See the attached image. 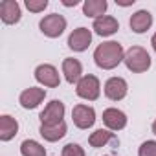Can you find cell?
<instances>
[{
	"mask_svg": "<svg viewBox=\"0 0 156 156\" xmlns=\"http://www.w3.org/2000/svg\"><path fill=\"white\" fill-rule=\"evenodd\" d=\"M44 98H46V90H44V88L30 87V88H26V90L20 92V96H19V103H20L22 108H26V110H33V108H37V107L44 101Z\"/></svg>",
	"mask_w": 156,
	"mask_h": 156,
	"instance_id": "10",
	"label": "cell"
},
{
	"mask_svg": "<svg viewBox=\"0 0 156 156\" xmlns=\"http://www.w3.org/2000/svg\"><path fill=\"white\" fill-rule=\"evenodd\" d=\"M152 132H154V134H156V119H154V121H152Z\"/></svg>",
	"mask_w": 156,
	"mask_h": 156,
	"instance_id": "27",
	"label": "cell"
},
{
	"mask_svg": "<svg viewBox=\"0 0 156 156\" xmlns=\"http://www.w3.org/2000/svg\"><path fill=\"white\" fill-rule=\"evenodd\" d=\"M88 143L94 149H101V147H107L108 143L119 145V140L116 138V134L112 130H108V129H98L96 132H92L88 136Z\"/></svg>",
	"mask_w": 156,
	"mask_h": 156,
	"instance_id": "16",
	"label": "cell"
},
{
	"mask_svg": "<svg viewBox=\"0 0 156 156\" xmlns=\"http://www.w3.org/2000/svg\"><path fill=\"white\" fill-rule=\"evenodd\" d=\"M77 4H79V0H62V6L66 8H75Z\"/></svg>",
	"mask_w": 156,
	"mask_h": 156,
	"instance_id": "24",
	"label": "cell"
},
{
	"mask_svg": "<svg viewBox=\"0 0 156 156\" xmlns=\"http://www.w3.org/2000/svg\"><path fill=\"white\" fill-rule=\"evenodd\" d=\"M20 154L22 156H46V149L35 140H24L20 143Z\"/></svg>",
	"mask_w": 156,
	"mask_h": 156,
	"instance_id": "20",
	"label": "cell"
},
{
	"mask_svg": "<svg viewBox=\"0 0 156 156\" xmlns=\"http://www.w3.org/2000/svg\"><path fill=\"white\" fill-rule=\"evenodd\" d=\"M107 8H108L107 0H85L83 2V15L96 20V19L105 15Z\"/></svg>",
	"mask_w": 156,
	"mask_h": 156,
	"instance_id": "18",
	"label": "cell"
},
{
	"mask_svg": "<svg viewBox=\"0 0 156 156\" xmlns=\"http://www.w3.org/2000/svg\"><path fill=\"white\" fill-rule=\"evenodd\" d=\"M19 134V121L9 114L0 116V141H9Z\"/></svg>",
	"mask_w": 156,
	"mask_h": 156,
	"instance_id": "17",
	"label": "cell"
},
{
	"mask_svg": "<svg viewBox=\"0 0 156 156\" xmlns=\"http://www.w3.org/2000/svg\"><path fill=\"white\" fill-rule=\"evenodd\" d=\"M129 26H130V30H132L134 33H138V35L145 33V31L151 30V26H152V15H151V11L140 9V11L132 13L130 20H129Z\"/></svg>",
	"mask_w": 156,
	"mask_h": 156,
	"instance_id": "15",
	"label": "cell"
},
{
	"mask_svg": "<svg viewBox=\"0 0 156 156\" xmlns=\"http://www.w3.org/2000/svg\"><path fill=\"white\" fill-rule=\"evenodd\" d=\"M125 66L132 72V73H143L151 68L152 61H151V55L145 48L141 46H130L127 51H125Z\"/></svg>",
	"mask_w": 156,
	"mask_h": 156,
	"instance_id": "2",
	"label": "cell"
},
{
	"mask_svg": "<svg viewBox=\"0 0 156 156\" xmlns=\"http://www.w3.org/2000/svg\"><path fill=\"white\" fill-rule=\"evenodd\" d=\"M92 30L99 37H110V35H114L119 30V22H118V19H114L110 15H103V17L94 20Z\"/></svg>",
	"mask_w": 156,
	"mask_h": 156,
	"instance_id": "14",
	"label": "cell"
},
{
	"mask_svg": "<svg viewBox=\"0 0 156 156\" xmlns=\"http://www.w3.org/2000/svg\"><path fill=\"white\" fill-rule=\"evenodd\" d=\"M138 156H156V140H147L140 145Z\"/></svg>",
	"mask_w": 156,
	"mask_h": 156,
	"instance_id": "22",
	"label": "cell"
},
{
	"mask_svg": "<svg viewBox=\"0 0 156 156\" xmlns=\"http://www.w3.org/2000/svg\"><path fill=\"white\" fill-rule=\"evenodd\" d=\"M103 90H105V96L110 101H121L129 94V85H127V81L123 79V77L116 75V77H108L105 87H103Z\"/></svg>",
	"mask_w": 156,
	"mask_h": 156,
	"instance_id": "8",
	"label": "cell"
},
{
	"mask_svg": "<svg viewBox=\"0 0 156 156\" xmlns=\"http://www.w3.org/2000/svg\"><path fill=\"white\" fill-rule=\"evenodd\" d=\"M35 79L46 88H57L61 85L59 72L53 64H39L35 68Z\"/></svg>",
	"mask_w": 156,
	"mask_h": 156,
	"instance_id": "7",
	"label": "cell"
},
{
	"mask_svg": "<svg viewBox=\"0 0 156 156\" xmlns=\"http://www.w3.org/2000/svg\"><path fill=\"white\" fill-rule=\"evenodd\" d=\"M64 112H66V108H64V103L62 101H59V99H53V101H50L46 107H44V110L41 112V116H39V119H41V125H44V127H53V125H59V123H62L64 119Z\"/></svg>",
	"mask_w": 156,
	"mask_h": 156,
	"instance_id": "5",
	"label": "cell"
},
{
	"mask_svg": "<svg viewBox=\"0 0 156 156\" xmlns=\"http://www.w3.org/2000/svg\"><path fill=\"white\" fill-rule=\"evenodd\" d=\"M61 156H87L85 149L79 143H66L62 147V154Z\"/></svg>",
	"mask_w": 156,
	"mask_h": 156,
	"instance_id": "21",
	"label": "cell"
},
{
	"mask_svg": "<svg viewBox=\"0 0 156 156\" xmlns=\"http://www.w3.org/2000/svg\"><path fill=\"white\" fill-rule=\"evenodd\" d=\"M94 61L101 70H114L125 61V50L118 41L101 42L94 51Z\"/></svg>",
	"mask_w": 156,
	"mask_h": 156,
	"instance_id": "1",
	"label": "cell"
},
{
	"mask_svg": "<svg viewBox=\"0 0 156 156\" xmlns=\"http://www.w3.org/2000/svg\"><path fill=\"white\" fill-rule=\"evenodd\" d=\"M92 44V31L88 28H75L68 35V48L73 51H85Z\"/></svg>",
	"mask_w": 156,
	"mask_h": 156,
	"instance_id": "9",
	"label": "cell"
},
{
	"mask_svg": "<svg viewBox=\"0 0 156 156\" xmlns=\"http://www.w3.org/2000/svg\"><path fill=\"white\" fill-rule=\"evenodd\" d=\"M0 19L8 26L20 22V19H22L20 4L17 0H2V2H0Z\"/></svg>",
	"mask_w": 156,
	"mask_h": 156,
	"instance_id": "12",
	"label": "cell"
},
{
	"mask_svg": "<svg viewBox=\"0 0 156 156\" xmlns=\"http://www.w3.org/2000/svg\"><path fill=\"white\" fill-rule=\"evenodd\" d=\"M39 132H41V136H42L46 141L53 143V141H59V140H62V138L66 136L68 127H66V123H64V121H62V123H59V125H53V127H44V125H41Z\"/></svg>",
	"mask_w": 156,
	"mask_h": 156,
	"instance_id": "19",
	"label": "cell"
},
{
	"mask_svg": "<svg viewBox=\"0 0 156 156\" xmlns=\"http://www.w3.org/2000/svg\"><path fill=\"white\" fill-rule=\"evenodd\" d=\"M39 30L42 35H46L48 39H57L64 33L66 30V19L59 13H51L41 19L39 22Z\"/></svg>",
	"mask_w": 156,
	"mask_h": 156,
	"instance_id": "3",
	"label": "cell"
},
{
	"mask_svg": "<svg viewBox=\"0 0 156 156\" xmlns=\"http://www.w3.org/2000/svg\"><path fill=\"white\" fill-rule=\"evenodd\" d=\"M24 6L31 11V13H41L48 8V0H26Z\"/></svg>",
	"mask_w": 156,
	"mask_h": 156,
	"instance_id": "23",
	"label": "cell"
},
{
	"mask_svg": "<svg viewBox=\"0 0 156 156\" xmlns=\"http://www.w3.org/2000/svg\"><path fill=\"white\" fill-rule=\"evenodd\" d=\"M151 46H152V50L156 51V33H154V35L151 37Z\"/></svg>",
	"mask_w": 156,
	"mask_h": 156,
	"instance_id": "26",
	"label": "cell"
},
{
	"mask_svg": "<svg viewBox=\"0 0 156 156\" xmlns=\"http://www.w3.org/2000/svg\"><path fill=\"white\" fill-rule=\"evenodd\" d=\"M116 4L121 6V8H127V6H132L134 4V0H129V2H119V0H116Z\"/></svg>",
	"mask_w": 156,
	"mask_h": 156,
	"instance_id": "25",
	"label": "cell"
},
{
	"mask_svg": "<svg viewBox=\"0 0 156 156\" xmlns=\"http://www.w3.org/2000/svg\"><path fill=\"white\" fill-rule=\"evenodd\" d=\"M72 121H73V125L77 129H81V130L90 129L96 123V110H94V107L85 105V103L75 105L72 108Z\"/></svg>",
	"mask_w": 156,
	"mask_h": 156,
	"instance_id": "6",
	"label": "cell"
},
{
	"mask_svg": "<svg viewBox=\"0 0 156 156\" xmlns=\"http://www.w3.org/2000/svg\"><path fill=\"white\" fill-rule=\"evenodd\" d=\"M127 121H129L127 114L123 110H119V108L110 107V108H105L103 110V123H105V127L108 130H114V132L123 130L127 127Z\"/></svg>",
	"mask_w": 156,
	"mask_h": 156,
	"instance_id": "11",
	"label": "cell"
},
{
	"mask_svg": "<svg viewBox=\"0 0 156 156\" xmlns=\"http://www.w3.org/2000/svg\"><path fill=\"white\" fill-rule=\"evenodd\" d=\"M75 94L79 96L81 99H87V101H96L101 94V83L96 75L92 73H87L81 77V81L75 85Z\"/></svg>",
	"mask_w": 156,
	"mask_h": 156,
	"instance_id": "4",
	"label": "cell"
},
{
	"mask_svg": "<svg viewBox=\"0 0 156 156\" xmlns=\"http://www.w3.org/2000/svg\"><path fill=\"white\" fill-rule=\"evenodd\" d=\"M62 73H64V79L70 85H77L83 77V64L79 59H73V57H66L62 61Z\"/></svg>",
	"mask_w": 156,
	"mask_h": 156,
	"instance_id": "13",
	"label": "cell"
}]
</instances>
